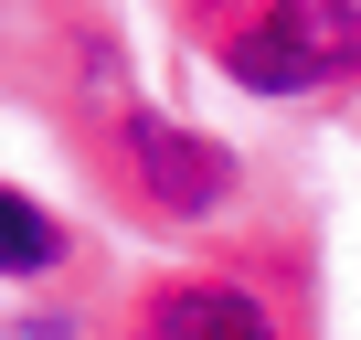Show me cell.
I'll use <instances>...</instances> for the list:
<instances>
[{"label":"cell","mask_w":361,"mask_h":340,"mask_svg":"<svg viewBox=\"0 0 361 340\" xmlns=\"http://www.w3.org/2000/svg\"><path fill=\"white\" fill-rule=\"evenodd\" d=\"M149 329H159V340H276V319H266L245 287H170V298L149 308Z\"/></svg>","instance_id":"3957f363"},{"label":"cell","mask_w":361,"mask_h":340,"mask_svg":"<svg viewBox=\"0 0 361 340\" xmlns=\"http://www.w3.org/2000/svg\"><path fill=\"white\" fill-rule=\"evenodd\" d=\"M0 255H11V266L32 277V266H54V255H64V234H54V224H43V213L11 192V202H0Z\"/></svg>","instance_id":"277c9868"},{"label":"cell","mask_w":361,"mask_h":340,"mask_svg":"<svg viewBox=\"0 0 361 340\" xmlns=\"http://www.w3.org/2000/svg\"><path fill=\"white\" fill-rule=\"evenodd\" d=\"M224 64H234V85H255V96L329 85V75L361 64V11H350V0H255V11L224 32Z\"/></svg>","instance_id":"6da1fadb"},{"label":"cell","mask_w":361,"mask_h":340,"mask_svg":"<svg viewBox=\"0 0 361 340\" xmlns=\"http://www.w3.org/2000/svg\"><path fill=\"white\" fill-rule=\"evenodd\" d=\"M128 159H138L149 202H170V213H213L234 192V159L192 128H170V117H128Z\"/></svg>","instance_id":"7a4b0ae2"}]
</instances>
